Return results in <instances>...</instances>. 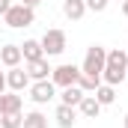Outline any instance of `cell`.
Instances as JSON below:
<instances>
[{"label":"cell","mask_w":128,"mask_h":128,"mask_svg":"<svg viewBox=\"0 0 128 128\" xmlns=\"http://www.w3.org/2000/svg\"><path fill=\"white\" fill-rule=\"evenodd\" d=\"M119 3H122V0H119Z\"/></svg>","instance_id":"26"},{"label":"cell","mask_w":128,"mask_h":128,"mask_svg":"<svg viewBox=\"0 0 128 128\" xmlns=\"http://www.w3.org/2000/svg\"><path fill=\"white\" fill-rule=\"evenodd\" d=\"M51 63L42 57V60H33V63H27V74H30V80H48L51 78Z\"/></svg>","instance_id":"10"},{"label":"cell","mask_w":128,"mask_h":128,"mask_svg":"<svg viewBox=\"0 0 128 128\" xmlns=\"http://www.w3.org/2000/svg\"><path fill=\"white\" fill-rule=\"evenodd\" d=\"M3 113H21V96L18 92H0V116Z\"/></svg>","instance_id":"13"},{"label":"cell","mask_w":128,"mask_h":128,"mask_svg":"<svg viewBox=\"0 0 128 128\" xmlns=\"http://www.w3.org/2000/svg\"><path fill=\"white\" fill-rule=\"evenodd\" d=\"M92 96L98 98V104H101V107H107V104H113V101H116V86H110V84H98V90L92 92Z\"/></svg>","instance_id":"16"},{"label":"cell","mask_w":128,"mask_h":128,"mask_svg":"<svg viewBox=\"0 0 128 128\" xmlns=\"http://www.w3.org/2000/svg\"><path fill=\"white\" fill-rule=\"evenodd\" d=\"M63 15L68 21H80L86 15V3L84 0H63Z\"/></svg>","instance_id":"12"},{"label":"cell","mask_w":128,"mask_h":128,"mask_svg":"<svg viewBox=\"0 0 128 128\" xmlns=\"http://www.w3.org/2000/svg\"><path fill=\"white\" fill-rule=\"evenodd\" d=\"M122 80H128V51H107V63L101 72V84H110V86H119Z\"/></svg>","instance_id":"1"},{"label":"cell","mask_w":128,"mask_h":128,"mask_svg":"<svg viewBox=\"0 0 128 128\" xmlns=\"http://www.w3.org/2000/svg\"><path fill=\"white\" fill-rule=\"evenodd\" d=\"M21 54H24V63H33V60H42L45 57V48H42L39 39H27L21 45Z\"/></svg>","instance_id":"14"},{"label":"cell","mask_w":128,"mask_h":128,"mask_svg":"<svg viewBox=\"0 0 128 128\" xmlns=\"http://www.w3.org/2000/svg\"><path fill=\"white\" fill-rule=\"evenodd\" d=\"M0 63L6 68H15V66L24 63V54H21V45H3L0 48Z\"/></svg>","instance_id":"8"},{"label":"cell","mask_w":128,"mask_h":128,"mask_svg":"<svg viewBox=\"0 0 128 128\" xmlns=\"http://www.w3.org/2000/svg\"><path fill=\"white\" fill-rule=\"evenodd\" d=\"M98 84H101V80H96V78H86V74H80V78H78V86H80L84 92H96Z\"/></svg>","instance_id":"19"},{"label":"cell","mask_w":128,"mask_h":128,"mask_svg":"<svg viewBox=\"0 0 128 128\" xmlns=\"http://www.w3.org/2000/svg\"><path fill=\"white\" fill-rule=\"evenodd\" d=\"M57 125L60 128H74L78 122V107H68V104H57V113H54Z\"/></svg>","instance_id":"9"},{"label":"cell","mask_w":128,"mask_h":128,"mask_svg":"<svg viewBox=\"0 0 128 128\" xmlns=\"http://www.w3.org/2000/svg\"><path fill=\"white\" fill-rule=\"evenodd\" d=\"M104 63H107V48H101V45H90V48H86V57H84V63H80V74L101 80Z\"/></svg>","instance_id":"2"},{"label":"cell","mask_w":128,"mask_h":128,"mask_svg":"<svg viewBox=\"0 0 128 128\" xmlns=\"http://www.w3.org/2000/svg\"><path fill=\"white\" fill-rule=\"evenodd\" d=\"M84 96H86V92H84V90H80L78 84H74V86H66L63 92H60V104H68V107H78Z\"/></svg>","instance_id":"15"},{"label":"cell","mask_w":128,"mask_h":128,"mask_svg":"<svg viewBox=\"0 0 128 128\" xmlns=\"http://www.w3.org/2000/svg\"><path fill=\"white\" fill-rule=\"evenodd\" d=\"M9 6H12V0H0V15H6V12H9Z\"/></svg>","instance_id":"21"},{"label":"cell","mask_w":128,"mask_h":128,"mask_svg":"<svg viewBox=\"0 0 128 128\" xmlns=\"http://www.w3.org/2000/svg\"><path fill=\"white\" fill-rule=\"evenodd\" d=\"M30 98L36 104H48V101H54L57 98V86H54V80L48 78V80H33L30 84Z\"/></svg>","instance_id":"6"},{"label":"cell","mask_w":128,"mask_h":128,"mask_svg":"<svg viewBox=\"0 0 128 128\" xmlns=\"http://www.w3.org/2000/svg\"><path fill=\"white\" fill-rule=\"evenodd\" d=\"M122 125H125V128H128V113H125V119H122Z\"/></svg>","instance_id":"25"},{"label":"cell","mask_w":128,"mask_h":128,"mask_svg":"<svg viewBox=\"0 0 128 128\" xmlns=\"http://www.w3.org/2000/svg\"><path fill=\"white\" fill-rule=\"evenodd\" d=\"M24 125V113H3L0 116V128H21Z\"/></svg>","instance_id":"18"},{"label":"cell","mask_w":128,"mask_h":128,"mask_svg":"<svg viewBox=\"0 0 128 128\" xmlns=\"http://www.w3.org/2000/svg\"><path fill=\"white\" fill-rule=\"evenodd\" d=\"M30 84H33V80H30V74H27V68L15 66V68L6 72V90H12V92H24Z\"/></svg>","instance_id":"7"},{"label":"cell","mask_w":128,"mask_h":128,"mask_svg":"<svg viewBox=\"0 0 128 128\" xmlns=\"http://www.w3.org/2000/svg\"><path fill=\"white\" fill-rule=\"evenodd\" d=\"M21 3H24V6H33V9H36V6H39L42 0H21Z\"/></svg>","instance_id":"23"},{"label":"cell","mask_w":128,"mask_h":128,"mask_svg":"<svg viewBox=\"0 0 128 128\" xmlns=\"http://www.w3.org/2000/svg\"><path fill=\"white\" fill-rule=\"evenodd\" d=\"M39 42H42V48H45V57H60V54L66 51V33L57 30V27L48 30Z\"/></svg>","instance_id":"5"},{"label":"cell","mask_w":128,"mask_h":128,"mask_svg":"<svg viewBox=\"0 0 128 128\" xmlns=\"http://www.w3.org/2000/svg\"><path fill=\"white\" fill-rule=\"evenodd\" d=\"M122 15L128 18V0H122Z\"/></svg>","instance_id":"24"},{"label":"cell","mask_w":128,"mask_h":128,"mask_svg":"<svg viewBox=\"0 0 128 128\" xmlns=\"http://www.w3.org/2000/svg\"><path fill=\"white\" fill-rule=\"evenodd\" d=\"M0 92H6V72H0Z\"/></svg>","instance_id":"22"},{"label":"cell","mask_w":128,"mask_h":128,"mask_svg":"<svg viewBox=\"0 0 128 128\" xmlns=\"http://www.w3.org/2000/svg\"><path fill=\"white\" fill-rule=\"evenodd\" d=\"M78 78H80V68H78V66H72V63H63V66H57V68L51 72V80H54V86H57V90L74 86V84H78Z\"/></svg>","instance_id":"4"},{"label":"cell","mask_w":128,"mask_h":128,"mask_svg":"<svg viewBox=\"0 0 128 128\" xmlns=\"http://www.w3.org/2000/svg\"><path fill=\"white\" fill-rule=\"evenodd\" d=\"M3 21H6V27H12V30L30 27L33 21H36V9H33V6H24V3H12L9 12L3 15Z\"/></svg>","instance_id":"3"},{"label":"cell","mask_w":128,"mask_h":128,"mask_svg":"<svg viewBox=\"0 0 128 128\" xmlns=\"http://www.w3.org/2000/svg\"><path fill=\"white\" fill-rule=\"evenodd\" d=\"M86 3V12H104L110 0H84Z\"/></svg>","instance_id":"20"},{"label":"cell","mask_w":128,"mask_h":128,"mask_svg":"<svg viewBox=\"0 0 128 128\" xmlns=\"http://www.w3.org/2000/svg\"><path fill=\"white\" fill-rule=\"evenodd\" d=\"M78 113L80 116H86V119H96L98 113H101V104H98V98L92 92H86V96L80 98V104H78Z\"/></svg>","instance_id":"11"},{"label":"cell","mask_w":128,"mask_h":128,"mask_svg":"<svg viewBox=\"0 0 128 128\" xmlns=\"http://www.w3.org/2000/svg\"><path fill=\"white\" fill-rule=\"evenodd\" d=\"M21 128H48V116L42 110H30V113H24V125Z\"/></svg>","instance_id":"17"}]
</instances>
